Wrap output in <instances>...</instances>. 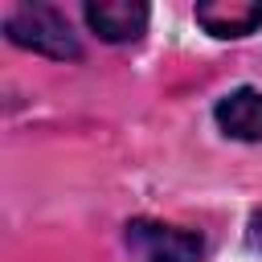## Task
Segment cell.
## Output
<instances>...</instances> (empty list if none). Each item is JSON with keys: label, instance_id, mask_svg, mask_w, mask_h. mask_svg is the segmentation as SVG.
Returning a JSON list of instances; mask_svg holds the SVG:
<instances>
[{"label": "cell", "instance_id": "3957f363", "mask_svg": "<svg viewBox=\"0 0 262 262\" xmlns=\"http://www.w3.org/2000/svg\"><path fill=\"white\" fill-rule=\"evenodd\" d=\"M147 16H151V8L139 4V0H98V4H86V25L102 41H111V45L139 41L147 33Z\"/></svg>", "mask_w": 262, "mask_h": 262}, {"label": "cell", "instance_id": "277c9868", "mask_svg": "<svg viewBox=\"0 0 262 262\" xmlns=\"http://www.w3.org/2000/svg\"><path fill=\"white\" fill-rule=\"evenodd\" d=\"M192 20L209 33V37H250L262 29V4L254 0H213V4H196Z\"/></svg>", "mask_w": 262, "mask_h": 262}, {"label": "cell", "instance_id": "5b68a950", "mask_svg": "<svg viewBox=\"0 0 262 262\" xmlns=\"http://www.w3.org/2000/svg\"><path fill=\"white\" fill-rule=\"evenodd\" d=\"M213 119L229 139H250V143L262 139V90H254V86L229 90L213 106Z\"/></svg>", "mask_w": 262, "mask_h": 262}, {"label": "cell", "instance_id": "8992f818", "mask_svg": "<svg viewBox=\"0 0 262 262\" xmlns=\"http://www.w3.org/2000/svg\"><path fill=\"white\" fill-rule=\"evenodd\" d=\"M246 242H250L254 254H262V209L250 217V225H246Z\"/></svg>", "mask_w": 262, "mask_h": 262}, {"label": "cell", "instance_id": "6da1fadb", "mask_svg": "<svg viewBox=\"0 0 262 262\" xmlns=\"http://www.w3.org/2000/svg\"><path fill=\"white\" fill-rule=\"evenodd\" d=\"M4 33L12 45L20 49H33L41 57H53V61H74L82 57V45H78V33L70 29V20L53 8V4H20L4 16Z\"/></svg>", "mask_w": 262, "mask_h": 262}, {"label": "cell", "instance_id": "7a4b0ae2", "mask_svg": "<svg viewBox=\"0 0 262 262\" xmlns=\"http://www.w3.org/2000/svg\"><path fill=\"white\" fill-rule=\"evenodd\" d=\"M127 250L139 262H201L205 258V237L180 225H164L151 217H135L123 229Z\"/></svg>", "mask_w": 262, "mask_h": 262}]
</instances>
